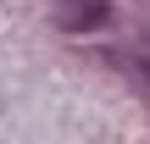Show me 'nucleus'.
<instances>
[{
    "label": "nucleus",
    "instance_id": "1",
    "mask_svg": "<svg viewBox=\"0 0 150 144\" xmlns=\"http://www.w3.org/2000/svg\"><path fill=\"white\" fill-rule=\"evenodd\" d=\"M50 17L61 33H89L111 17V0H50Z\"/></svg>",
    "mask_w": 150,
    "mask_h": 144
}]
</instances>
